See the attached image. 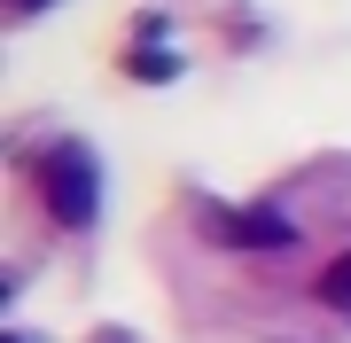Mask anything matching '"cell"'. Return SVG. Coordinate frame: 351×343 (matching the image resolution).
I'll list each match as a JSON object with an SVG mask.
<instances>
[{"label": "cell", "mask_w": 351, "mask_h": 343, "mask_svg": "<svg viewBox=\"0 0 351 343\" xmlns=\"http://www.w3.org/2000/svg\"><path fill=\"white\" fill-rule=\"evenodd\" d=\"M24 179H32L39 211H47L63 234H86L101 218V164H94V149L78 133L47 140V156H24Z\"/></svg>", "instance_id": "obj_1"}, {"label": "cell", "mask_w": 351, "mask_h": 343, "mask_svg": "<svg viewBox=\"0 0 351 343\" xmlns=\"http://www.w3.org/2000/svg\"><path fill=\"white\" fill-rule=\"evenodd\" d=\"M180 71H188V55H164L156 39H141V47H125V78H141V86H172Z\"/></svg>", "instance_id": "obj_2"}, {"label": "cell", "mask_w": 351, "mask_h": 343, "mask_svg": "<svg viewBox=\"0 0 351 343\" xmlns=\"http://www.w3.org/2000/svg\"><path fill=\"white\" fill-rule=\"evenodd\" d=\"M313 296H320V305L336 312V320H351V250H336V257H328V266H320Z\"/></svg>", "instance_id": "obj_3"}, {"label": "cell", "mask_w": 351, "mask_h": 343, "mask_svg": "<svg viewBox=\"0 0 351 343\" xmlns=\"http://www.w3.org/2000/svg\"><path fill=\"white\" fill-rule=\"evenodd\" d=\"M39 8H55V0H8V16L24 24V16H39Z\"/></svg>", "instance_id": "obj_4"}, {"label": "cell", "mask_w": 351, "mask_h": 343, "mask_svg": "<svg viewBox=\"0 0 351 343\" xmlns=\"http://www.w3.org/2000/svg\"><path fill=\"white\" fill-rule=\"evenodd\" d=\"M8 343H39V335H8Z\"/></svg>", "instance_id": "obj_5"}]
</instances>
